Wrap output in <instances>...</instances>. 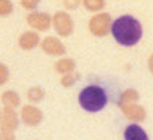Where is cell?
I'll list each match as a JSON object with an SVG mask.
<instances>
[{
    "mask_svg": "<svg viewBox=\"0 0 153 140\" xmlns=\"http://www.w3.org/2000/svg\"><path fill=\"white\" fill-rule=\"evenodd\" d=\"M9 79V68L4 63L0 62V86L5 85Z\"/></svg>",
    "mask_w": 153,
    "mask_h": 140,
    "instance_id": "d6986e66",
    "label": "cell"
},
{
    "mask_svg": "<svg viewBox=\"0 0 153 140\" xmlns=\"http://www.w3.org/2000/svg\"><path fill=\"white\" fill-rule=\"evenodd\" d=\"M111 30L115 40L123 46L136 45L142 37V26L137 19L131 15H123L116 19Z\"/></svg>",
    "mask_w": 153,
    "mask_h": 140,
    "instance_id": "6da1fadb",
    "label": "cell"
},
{
    "mask_svg": "<svg viewBox=\"0 0 153 140\" xmlns=\"http://www.w3.org/2000/svg\"><path fill=\"white\" fill-rule=\"evenodd\" d=\"M110 24L111 17L108 13L97 14L89 20V30L95 36H105L109 32Z\"/></svg>",
    "mask_w": 153,
    "mask_h": 140,
    "instance_id": "5b68a950",
    "label": "cell"
},
{
    "mask_svg": "<svg viewBox=\"0 0 153 140\" xmlns=\"http://www.w3.org/2000/svg\"><path fill=\"white\" fill-rule=\"evenodd\" d=\"M120 108L122 110V113L125 114V117L128 118V119L137 120V122H142V120H145V118H146V110L143 109V107L137 106L136 103L122 106Z\"/></svg>",
    "mask_w": 153,
    "mask_h": 140,
    "instance_id": "9c48e42d",
    "label": "cell"
},
{
    "mask_svg": "<svg viewBox=\"0 0 153 140\" xmlns=\"http://www.w3.org/2000/svg\"><path fill=\"white\" fill-rule=\"evenodd\" d=\"M51 21L57 34H59L61 36H68L73 32L74 24L69 14H67L64 11H57L51 19Z\"/></svg>",
    "mask_w": 153,
    "mask_h": 140,
    "instance_id": "277c9868",
    "label": "cell"
},
{
    "mask_svg": "<svg viewBox=\"0 0 153 140\" xmlns=\"http://www.w3.org/2000/svg\"><path fill=\"white\" fill-rule=\"evenodd\" d=\"M19 125V118L14 109L4 108L0 114V135L3 140H15V129Z\"/></svg>",
    "mask_w": 153,
    "mask_h": 140,
    "instance_id": "3957f363",
    "label": "cell"
},
{
    "mask_svg": "<svg viewBox=\"0 0 153 140\" xmlns=\"http://www.w3.org/2000/svg\"><path fill=\"white\" fill-rule=\"evenodd\" d=\"M38 42H40L38 34L33 31H26L19 37V45L22 50H32L38 45Z\"/></svg>",
    "mask_w": 153,
    "mask_h": 140,
    "instance_id": "30bf717a",
    "label": "cell"
},
{
    "mask_svg": "<svg viewBox=\"0 0 153 140\" xmlns=\"http://www.w3.org/2000/svg\"><path fill=\"white\" fill-rule=\"evenodd\" d=\"M54 68L58 73L65 74V73H69L73 72L75 68V62L72 58H62L59 61H57L54 64Z\"/></svg>",
    "mask_w": 153,
    "mask_h": 140,
    "instance_id": "4fadbf2b",
    "label": "cell"
},
{
    "mask_svg": "<svg viewBox=\"0 0 153 140\" xmlns=\"http://www.w3.org/2000/svg\"><path fill=\"white\" fill-rule=\"evenodd\" d=\"M83 5L90 11H99L105 6V0H83Z\"/></svg>",
    "mask_w": 153,
    "mask_h": 140,
    "instance_id": "2e32d148",
    "label": "cell"
},
{
    "mask_svg": "<svg viewBox=\"0 0 153 140\" xmlns=\"http://www.w3.org/2000/svg\"><path fill=\"white\" fill-rule=\"evenodd\" d=\"M0 140H3V139H1V135H0Z\"/></svg>",
    "mask_w": 153,
    "mask_h": 140,
    "instance_id": "603a6c76",
    "label": "cell"
},
{
    "mask_svg": "<svg viewBox=\"0 0 153 140\" xmlns=\"http://www.w3.org/2000/svg\"><path fill=\"white\" fill-rule=\"evenodd\" d=\"M138 100V93L135 89H127L121 94L120 100H119V106H127V104H133Z\"/></svg>",
    "mask_w": 153,
    "mask_h": 140,
    "instance_id": "5bb4252c",
    "label": "cell"
},
{
    "mask_svg": "<svg viewBox=\"0 0 153 140\" xmlns=\"http://www.w3.org/2000/svg\"><path fill=\"white\" fill-rule=\"evenodd\" d=\"M0 100H1L4 108L9 109H15L20 104V97L15 91H5L0 97Z\"/></svg>",
    "mask_w": 153,
    "mask_h": 140,
    "instance_id": "7c38bea8",
    "label": "cell"
},
{
    "mask_svg": "<svg viewBox=\"0 0 153 140\" xmlns=\"http://www.w3.org/2000/svg\"><path fill=\"white\" fill-rule=\"evenodd\" d=\"M41 47L42 50L47 53V55H63L65 52V47L64 45L53 36H47L46 39H43V41L41 42Z\"/></svg>",
    "mask_w": 153,
    "mask_h": 140,
    "instance_id": "ba28073f",
    "label": "cell"
},
{
    "mask_svg": "<svg viewBox=\"0 0 153 140\" xmlns=\"http://www.w3.org/2000/svg\"><path fill=\"white\" fill-rule=\"evenodd\" d=\"M27 24L30 25L32 29L40 30V31H46L50 29L51 26V17L46 13H31L27 15Z\"/></svg>",
    "mask_w": 153,
    "mask_h": 140,
    "instance_id": "52a82bcc",
    "label": "cell"
},
{
    "mask_svg": "<svg viewBox=\"0 0 153 140\" xmlns=\"http://www.w3.org/2000/svg\"><path fill=\"white\" fill-rule=\"evenodd\" d=\"M78 78H79V74L73 71V72L63 74V77L61 79V83H62L63 87H71V86H73L74 83L76 82V79H78Z\"/></svg>",
    "mask_w": 153,
    "mask_h": 140,
    "instance_id": "e0dca14e",
    "label": "cell"
},
{
    "mask_svg": "<svg viewBox=\"0 0 153 140\" xmlns=\"http://www.w3.org/2000/svg\"><path fill=\"white\" fill-rule=\"evenodd\" d=\"M0 114H1V110H0Z\"/></svg>",
    "mask_w": 153,
    "mask_h": 140,
    "instance_id": "cb8c5ba5",
    "label": "cell"
},
{
    "mask_svg": "<svg viewBox=\"0 0 153 140\" xmlns=\"http://www.w3.org/2000/svg\"><path fill=\"white\" fill-rule=\"evenodd\" d=\"M63 4L67 9H71V10H74L79 6L80 0H63Z\"/></svg>",
    "mask_w": 153,
    "mask_h": 140,
    "instance_id": "44dd1931",
    "label": "cell"
},
{
    "mask_svg": "<svg viewBox=\"0 0 153 140\" xmlns=\"http://www.w3.org/2000/svg\"><path fill=\"white\" fill-rule=\"evenodd\" d=\"M43 97H45V91L41 87H38V86L31 87L30 89L27 91V98H28L30 102H33V103L40 102Z\"/></svg>",
    "mask_w": 153,
    "mask_h": 140,
    "instance_id": "9a60e30c",
    "label": "cell"
},
{
    "mask_svg": "<svg viewBox=\"0 0 153 140\" xmlns=\"http://www.w3.org/2000/svg\"><path fill=\"white\" fill-rule=\"evenodd\" d=\"M148 66H149V70H151V72L153 73V53H152V56L149 57V61H148Z\"/></svg>",
    "mask_w": 153,
    "mask_h": 140,
    "instance_id": "7402d4cb",
    "label": "cell"
},
{
    "mask_svg": "<svg viewBox=\"0 0 153 140\" xmlns=\"http://www.w3.org/2000/svg\"><path fill=\"white\" fill-rule=\"evenodd\" d=\"M13 11V3L10 0H0V16L9 15Z\"/></svg>",
    "mask_w": 153,
    "mask_h": 140,
    "instance_id": "ac0fdd59",
    "label": "cell"
},
{
    "mask_svg": "<svg viewBox=\"0 0 153 140\" xmlns=\"http://www.w3.org/2000/svg\"><path fill=\"white\" fill-rule=\"evenodd\" d=\"M108 103L106 93L101 87L88 86L79 94V104L87 112H99Z\"/></svg>",
    "mask_w": 153,
    "mask_h": 140,
    "instance_id": "7a4b0ae2",
    "label": "cell"
},
{
    "mask_svg": "<svg viewBox=\"0 0 153 140\" xmlns=\"http://www.w3.org/2000/svg\"><path fill=\"white\" fill-rule=\"evenodd\" d=\"M20 115H21V119L24 120V123L30 125V127L38 125L42 122V118H43L41 109H38L37 107L31 106V104H27V106L22 107Z\"/></svg>",
    "mask_w": 153,
    "mask_h": 140,
    "instance_id": "8992f818",
    "label": "cell"
},
{
    "mask_svg": "<svg viewBox=\"0 0 153 140\" xmlns=\"http://www.w3.org/2000/svg\"><path fill=\"white\" fill-rule=\"evenodd\" d=\"M38 3H40V0H21V5L26 10H32L38 5Z\"/></svg>",
    "mask_w": 153,
    "mask_h": 140,
    "instance_id": "ffe728a7",
    "label": "cell"
},
{
    "mask_svg": "<svg viewBox=\"0 0 153 140\" xmlns=\"http://www.w3.org/2000/svg\"><path fill=\"white\" fill-rule=\"evenodd\" d=\"M125 140H148V136L140 125L131 124L125 129Z\"/></svg>",
    "mask_w": 153,
    "mask_h": 140,
    "instance_id": "8fae6325",
    "label": "cell"
}]
</instances>
